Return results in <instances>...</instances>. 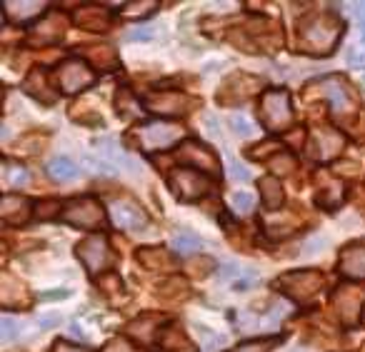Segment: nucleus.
<instances>
[{"mask_svg": "<svg viewBox=\"0 0 365 352\" xmlns=\"http://www.w3.org/2000/svg\"><path fill=\"white\" fill-rule=\"evenodd\" d=\"M343 36V23L333 13H313L298 26V46L310 56H330Z\"/></svg>", "mask_w": 365, "mask_h": 352, "instance_id": "1", "label": "nucleus"}, {"mask_svg": "<svg viewBox=\"0 0 365 352\" xmlns=\"http://www.w3.org/2000/svg\"><path fill=\"white\" fill-rule=\"evenodd\" d=\"M325 98L333 108L335 118H353L358 110V98L353 93V86L345 81L343 76H330V78H320L313 86H308V98Z\"/></svg>", "mask_w": 365, "mask_h": 352, "instance_id": "2", "label": "nucleus"}, {"mask_svg": "<svg viewBox=\"0 0 365 352\" xmlns=\"http://www.w3.org/2000/svg\"><path fill=\"white\" fill-rule=\"evenodd\" d=\"M185 135L180 125L175 123H163V120H150L138 125L135 130L130 133V143L140 150H165V147L175 145L180 138Z\"/></svg>", "mask_w": 365, "mask_h": 352, "instance_id": "3", "label": "nucleus"}, {"mask_svg": "<svg viewBox=\"0 0 365 352\" xmlns=\"http://www.w3.org/2000/svg\"><path fill=\"white\" fill-rule=\"evenodd\" d=\"M260 120L270 133H285L293 123V103L290 93L283 88H270L260 98Z\"/></svg>", "mask_w": 365, "mask_h": 352, "instance_id": "4", "label": "nucleus"}, {"mask_svg": "<svg viewBox=\"0 0 365 352\" xmlns=\"http://www.w3.org/2000/svg\"><path fill=\"white\" fill-rule=\"evenodd\" d=\"M323 272L320 270H295V272H285L275 280V290L285 292L293 302L305 305V302L315 300L320 290H323Z\"/></svg>", "mask_w": 365, "mask_h": 352, "instance_id": "5", "label": "nucleus"}, {"mask_svg": "<svg viewBox=\"0 0 365 352\" xmlns=\"http://www.w3.org/2000/svg\"><path fill=\"white\" fill-rule=\"evenodd\" d=\"M76 255H78V260L88 267L91 275H101L103 270L115 265V255H113L110 242H108V237L101 235V232H98V235H88L86 240L78 242Z\"/></svg>", "mask_w": 365, "mask_h": 352, "instance_id": "6", "label": "nucleus"}, {"mask_svg": "<svg viewBox=\"0 0 365 352\" xmlns=\"http://www.w3.org/2000/svg\"><path fill=\"white\" fill-rule=\"evenodd\" d=\"M61 217L78 230H101L106 225V210L96 197H76L68 202Z\"/></svg>", "mask_w": 365, "mask_h": 352, "instance_id": "7", "label": "nucleus"}, {"mask_svg": "<svg viewBox=\"0 0 365 352\" xmlns=\"http://www.w3.org/2000/svg\"><path fill=\"white\" fill-rule=\"evenodd\" d=\"M345 145V135L335 128H313L308 135V155L313 157L315 162H330V160H338L343 155Z\"/></svg>", "mask_w": 365, "mask_h": 352, "instance_id": "8", "label": "nucleus"}, {"mask_svg": "<svg viewBox=\"0 0 365 352\" xmlns=\"http://www.w3.org/2000/svg\"><path fill=\"white\" fill-rule=\"evenodd\" d=\"M170 187L180 200L195 202L210 192V177L195 167H175L170 172Z\"/></svg>", "mask_w": 365, "mask_h": 352, "instance_id": "9", "label": "nucleus"}, {"mask_svg": "<svg viewBox=\"0 0 365 352\" xmlns=\"http://www.w3.org/2000/svg\"><path fill=\"white\" fill-rule=\"evenodd\" d=\"M143 105H145V110L155 113V115L180 118V115H185V113H190V108L198 105V100L180 90H153L145 95Z\"/></svg>", "mask_w": 365, "mask_h": 352, "instance_id": "10", "label": "nucleus"}, {"mask_svg": "<svg viewBox=\"0 0 365 352\" xmlns=\"http://www.w3.org/2000/svg\"><path fill=\"white\" fill-rule=\"evenodd\" d=\"M330 305H333L335 315L340 317V322L348 327H353L360 320L365 307V287L355 285H338L335 292L330 295Z\"/></svg>", "mask_w": 365, "mask_h": 352, "instance_id": "11", "label": "nucleus"}, {"mask_svg": "<svg viewBox=\"0 0 365 352\" xmlns=\"http://www.w3.org/2000/svg\"><path fill=\"white\" fill-rule=\"evenodd\" d=\"M56 83L63 93L76 95V93L86 90L96 83V73L91 71L88 63L78 61V58H68L56 68Z\"/></svg>", "mask_w": 365, "mask_h": 352, "instance_id": "12", "label": "nucleus"}, {"mask_svg": "<svg viewBox=\"0 0 365 352\" xmlns=\"http://www.w3.org/2000/svg\"><path fill=\"white\" fill-rule=\"evenodd\" d=\"M175 157L180 162H185V165L205 172V175H213V177L220 175V162H218V157H215V152L198 140H185L178 147Z\"/></svg>", "mask_w": 365, "mask_h": 352, "instance_id": "13", "label": "nucleus"}, {"mask_svg": "<svg viewBox=\"0 0 365 352\" xmlns=\"http://www.w3.org/2000/svg\"><path fill=\"white\" fill-rule=\"evenodd\" d=\"M110 220L115 227L120 230H128V232H143L148 227V215L138 202L133 200H113L110 207Z\"/></svg>", "mask_w": 365, "mask_h": 352, "instance_id": "14", "label": "nucleus"}, {"mask_svg": "<svg viewBox=\"0 0 365 352\" xmlns=\"http://www.w3.org/2000/svg\"><path fill=\"white\" fill-rule=\"evenodd\" d=\"M263 88V81L255 76H233L220 90V103L223 105H240L248 98H253L255 93Z\"/></svg>", "mask_w": 365, "mask_h": 352, "instance_id": "15", "label": "nucleus"}, {"mask_svg": "<svg viewBox=\"0 0 365 352\" xmlns=\"http://www.w3.org/2000/svg\"><path fill=\"white\" fill-rule=\"evenodd\" d=\"M338 270L350 280H365V240H355L343 247Z\"/></svg>", "mask_w": 365, "mask_h": 352, "instance_id": "16", "label": "nucleus"}, {"mask_svg": "<svg viewBox=\"0 0 365 352\" xmlns=\"http://www.w3.org/2000/svg\"><path fill=\"white\" fill-rule=\"evenodd\" d=\"M73 23L83 31L91 33H108L110 31V13L101 6H83L73 13Z\"/></svg>", "mask_w": 365, "mask_h": 352, "instance_id": "17", "label": "nucleus"}, {"mask_svg": "<svg viewBox=\"0 0 365 352\" xmlns=\"http://www.w3.org/2000/svg\"><path fill=\"white\" fill-rule=\"evenodd\" d=\"M66 18L61 16V13H53L48 21L38 23L36 28H33L31 33V41L36 43V46H51V43H58L63 36H66Z\"/></svg>", "mask_w": 365, "mask_h": 352, "instance_id": "18", "label": "nucleus"}, {"mask_svg": "<svg viewBox=\"0 0 365 352\" xmlns=\"http://www.w3.org/2000/svg\"><path fill=\"white\" fill-rule=\"evenodd\" d=\"M0 215H3V222H8V225H26L31 220V202L23 195H3Z\"/></svg>", "mask_w": 365, "mask_h": 352, "instance_id": "19", "label": "nucleus"}, {"mask_svg": "<svg viewBox=\"0 0 365 352\" xmlns=\"http://www.w3.org/2000/svg\"><path fill=\"white\" fill-rule=\"evenodd\" d=\"M318 177L325 182V185L318 187V192H315V202H318L320 207H328V210H333V207H338L340 202H343V197H345L343 180L328 175V172H320Z\"/></svg>", "mask_w": 365, "mask_h": 352, "instance_id": "20", "label": "nucleus"}, {"mask_svg": "<svg viewBox=\"0 0 365 352\" xmlns=\"http://www.w3.org/2000/svg\"><path fill=\"white\" fill-rule=\"evenodd\" d=\"M138 262L145 270H158V272H168L175 267V257L170 255L168 247H140L138 250Z\"/></svg>", "mask_w": 365, "mask_h": 352, "instance_id": "21", "label": "nucleus"}, {"mask_svg": "<svg viewBox=\"0 0 365 352\" xmlns=\"http://www.w3.org/2000/svg\"><path fill=\"white\" fill-rule=\"evenodd\" d=\"M3 307H28L31 305V295H28L26 285L8 272H3V292H0Z\"/></svg>", "mask_w": 365, "mask_h": 352, "instance_id": "22", "label": "nucleus"}, {"mask_svg": "<svg viewBox=\"0 0 365 352\" xmlns=\"http://www.w3.org/2000/svg\"><path fill=\"white\" fill-rule=\"evenodd\" d=\"M23 88H26L28 95L46 103V105L48 103H56V93H53V88H51V81H48L46 71H41V68L31 71V76H28L26 83H23Z\"/></svg>", "mask_w": 365, "mask_h": 352, "instance_id": "23", "label": "nucleus"}, {"mask_svg": "<svg viewBox=\"0 0 365 352\" xmlns=\"http://www.w3.org/2000/svg\"><path fill=\"white\" fill-rule=\"evenodd\" d=\"M46 3L41 0H8L6 3V16L11 18L13 23H28L33 18H38L43 11H46Z\"/></svg>", "mask_w": 365, "mask_h": 352, "instance_id": "24", "label": "nucleus"}, {"mask_svg": "<svg viewBox=\"0 0 365 352\" xmlns=\"http://www.w3.org/2000/svg\"><path fill=\"white\" fill-rule=\"evenodd\" d=\"M83 56H86L88 66L96 68V71H110L118 66V53L110 46H93L83 48Z\"/></svg>", "mask_w": 365, "mask_h": 352, "instance_id": "25", "label": "nucleus"}, {"mask_svg": "<svg viewBox=\"0 0 365 352\" xmlns=\"http://www.w3.org/2000/svg\"><path fill=\"white\" fill-rule=\"evenodd\" d=\"M258 187H260V197H263L265 207H268L270 212H278L285 202V192H283V187H280L278 177H273V175L260 177Z\"/></svg>", "mask_w": 365, "mask_h": 352, "instance_id": "26", "label": "nucleus"}, {"mask_svg": "<svg viewBox=\"0 0 365 352\" xmlns=\"http://www.w3.org/2000/svg\"><path fill=\"white\" fill-rule=\"evenodd\" d=\"M158 322H160V317L155 315H140L128 325V335L135 337L138 342H153Z\"/></svg>", "mask_w": 365, "mask_h": 352, "instance_id": "27", "label": "nucleus"}, {"mask_svg": "<svg viewBox=\"0 0 365 352\" xmlns=\"http://www.w3.org/2000/svg\"><path fill=\"white\" fill-rule=\"evenodd\" d=\"M48 175L56 182H71V180H76L81 172H78L76 162H71L68 157H53V160L48 162Z\"/></svg>", "mask_w": 365, "mask_h": 352, "instance_id": "28", "label": "nucleus"}, {"mask_svg": "<svg viewBox=\"0 0 365 352\" xmlns=\"http://www.w3.org/2000/svg\"><path fill=\"white\" fill-rule=\"evenodd\" d=\"M163 347H165L168 352H195L193 345H190V340L185 337V332L180 330V327H168L165 335H163Z\"/></svg>", "mask_w": 365, "mask_h": 352, "instance_id": "29", "label": "nucleus"}, {"mask_svg": "<svg viewBox=\"0 0 365 352\" xmlns=\"http://www.w3.org/2000/svg\"><path fill=\"white\" fill-rule=\"evenodd\" d=\"M158 295H160L163 300H180V297L188 295V280H185V277L173 275L170 280L163 282L160 290H158Z\"/></svg>", "mask_w": 365, "mask_h": 352, "instance_id": "30", "label": "nucleus"}, {"mask_svg": "<svg viewBox=\"0 0 365 352\" xmlns=\"http://www.w3.org/2000/svg\"><path fill=\"white\" fill-rule=\"evenodd\" d=\"M268 167L275 172V175H290V172H295V167H298V160H295L293 152L280 150L278 155H273L268 160Z\"/></svg>", "mask_w": 365, "mask_h": 352, "instance_id": "31", "label": "nucleus"}, {"mask_svg": "<svg viewBox=\"0 0 365 352\" xmlns=\"http://www.w3.org/2000/svg\"><path fill=\"white\" fill-rule=\"evenodd\" d=\"M3 177H6V182H11L13 187H23L31 182V170L23 165H16V162H3Z\"/></svg>", "mask_w": 365, "mask_h": 352, "instance_id": "32", "label": "nucleus"}, {"mask_svg": "<svg viewBox=\"0 0 365 352\" xmlns=\"http://www.w3.org/2000/svg\"><path fill=\"white\" fill-rule=\"evenodd\" d=\"M215 267L213 257H205V255H193L188 260V275L193 277V280H203L205 275H208L210 270Z\"/></svg>", "mask_w": 365, "mask_h": 352, "instance_id": "33", "label": "nucleus"}, {"mask_svg": "<svg viewBox=\"0 0 365 352\" xmlns=\"http://www.w3.org/2000/svg\"><path fill=\"white\" fill-rule=\"evenodd\" d=\"M155 8H158V3H153V0H138V3H128L123 16L130 18V21H140V18L150 16Z\"/></svg>", "mask_w": 365, "mask_h": 352, "instance_id": "34", "label": "nucleus"}, {"mask_svg": "<svg viewBox=\"0 0 365 352\" xmlns=\"http://www.w3.org/2000/svg\"><path fill=\"white\" fill-rule=\"evenodd\" d=\"M280 150H283V145H280V143L265 140V143H258L255 147H250L248 157H250V160H270V157L278 155Z\"/></svg>", "mask_w": 365, "mask_h": 352, "instance_id": "35", "label": "nucleus"}, {"mask_svg": "<svg viewBox=\"0 0 365 352\" xmlns=\"http://www.w3.org/2000/svg\"><path fill=\"white\" fill-rule=\"evenodd\" d=\"M115 108L120 110V115H123V118H133V115H140V113H143V110H138L135 98H133V95H130V90H125V88H123V90L118 93Z\"/></svg>", "mask_w": 365, "mask_h": 352, "instance_id": "36", "label": "nucleus"}, {"mask_svg": "<svg viewBox=\"0 0 365 352\" xmlns=\"http://www.w3.org/2000/svg\"><path fill=\"white\" fill-rule=\"evenodd\" d=\"M173 247H175L178 252H195L200 247V237L195 235V232H190V230L178 232L175 240H173Z\"/></svg>", "mask_w": 365, "mask_h": 352, "instance_id": "37", "label": "nucleus"}, {"mask_svg": "<svg viewBox=\"0 0 365 352\" xmlns=\"http://www.w3.org/2000/svg\"><path fill=\"white\" fill-rule=\"evenodd\" d=\"M348 66L358 68V71H365V41L348 51Z\"/></svg>", "mask_w": 365, "mask_h": 352, "instance_id": "38", "label": "nucleus"}, {"mask_svg": "<svg viewBox=\"0 0 365 352\" xmlns=\"http://www.w3.org/2000/svg\"><path fill=\"white\" fill-rule=\"evenodd\" d=\"M270 347H273L270 340H250V342H240L230 352H270Z\"/></svg>", "mask_w": 365, "mask_h": 352, "instance_id": "39", "label": "nucleus"}, {"mask_svg": "<svg viewBox=\"0 0 365 352\" xmlns=\"http://www.w3.org/2000/svg\"><path fill=\"white\" fill-rule=\"evenodd\" d=\"M58 210H61V205H58L56 200H43V202H38V207H36V217L38 220H53V217L58 215Z\"/></svg>", "mask_w": 365, "mask_h": 352, "instance_id": "40", "label": "nucleus"}, {"mask_svg": "<svg viewBox=\"0 0 365 352\" xmlns=\"http://www.w3.org/2000/svg\"><path fill=\"white\" fill-rule=\"evenodd\" d=\"M233 205H235V210H238V212L248 215V212L253 210V205H255V197L250 195V192H235V195H233Z\"/></svg>", "mask_w": 365, "mask_h": 352, "instance_id": "41", "label": "nucleus"}, {"mask_svg": "<svg viewBox=\"0 0 365 352\" xmlns=\"http://www.w3.org/2000/svg\"><path fill=\"white\" fill-rule=\"evenodd\" d=\"M230 125L235 128V133H238V135H253V133H255L253 123H250L248 118H243V115H233V118H230Z\"/></svg>", "mask_w": 365, "mask_h": 352, "instance_id": "42", "label": "nucleus"}, {"mask_svg": "<svg viewBox=\"0 0 365 352\" xmlns=\"http://www.w3.org/2000/svg\"><path fill=\"white\" fill-rule=\"evenodd\" d=\"M101 352H135V347H133L125 337H113V340L108 342Z\"/></svg>", "mask_w": 365, "mask_h": 352, "instance_id": "43", "label": "nucleus"}, {"mask_svg": "<svg viewBox=\"0 0 365 352\" xmlns=\"http://www.w3.org/2000/svg\"><path fill=\"white\" fill-rule=\"evenodd\" d=\"M18 337V322L11 315H3V340H16Z\"/></svg>", "mask_w": 365, "mask_h": 352, "instance_id": "44", "label": "nucleus"}, {"mask_svg": "<svg viewBox=\"0 0 365 352\" xmlns=\"http://www.w3.org/2000/svg\"><path fill=\"white\" fill-rule=\"evenodd\" d=\"M238 275H240L238 262H228V265L220 267V280H235Z\"/></svg>", "mask_w": 365, "mask_h": 352, "instance_id": "45", "label": "nucleus"}, {"mask_svg": "<svg viewBox=\"0 0 365 352\" xmlns=\"http://www.w3.org/2000/svg\"><path fill=\"white\" fill-rule=\"evenodd\" d=\"M53 352H88V350L86 347L71 345V342H66V340H58L56 345H53Z\"/></svg>", "mask_w": 365, "mask_h": 352, "instance_id": "46", "label": "nucleus"}, {"mask_svg": "<svg viewBox=\"0 0 365 352\" xmlns=\"http://www.w3.org/2000/svg\"><path fill=\"white\" fill-rule=\"evenodd\" d=\"M230 172H233L235 180H248V177H250V172L245 170V167L240 165L238 160H230Z\"/></svg>", "mask_w": 365, "mask_h": 352, "instance_id": "47", "label": "nucleus"}, {"mask_svg": "<svg viewBox=\"0 0 365 352\" xmlns=\"http://www.w3.org/2000/svg\"><path fill=\"white\" fill-rule=\"evenodd\" d=\"M353 13H355V18H358L360 26H363V31H365V3H353Z\"/></svg>", "mask_w": 365, "mask_h": 352, "instance_id": "48", "label": "nucleus"}, {"mask_svg": "<svg viewBox=\"0 0 365 352\" xmlns=\"http://www.w3.org/2000/svg\"><path fill=\"white\" fill-rule=\"evenodd\" d=\"M71 330H73V335H76V337H81V340H86V337H88L86 332H83V330H81V327H78V325H73Z\"/></svg>", "mask_w": 365, "mask_h": 352, "instance_id": "49", "label": "nucleus"}, {"mask_svg": "<svg viewBox=\"0 0 365 352\" xmlns=\"http://www.w3.org/2000/svg\"><path fill=\"white\" fill-rule=\"evenodd\" d=\"M360 320H363V325H365V307H363V315H360Z\"/></svg>", "mask_w": 365, "mask_h": 352, "instance_id": "50", "label": "nucleus"}]
</instances>
